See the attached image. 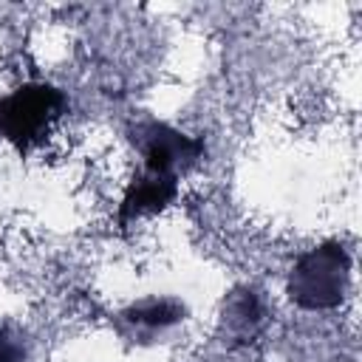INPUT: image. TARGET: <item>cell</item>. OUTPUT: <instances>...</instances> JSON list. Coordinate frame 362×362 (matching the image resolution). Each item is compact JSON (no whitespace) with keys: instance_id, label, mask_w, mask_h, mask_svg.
I'll return each instance as SVG.
<instances>
[{"instance_id":"6","label":"cell","mask_w":362,"mask_h":362,"mask_svg":"<svg viewBox=\"0 0 362 362\" xmlns=\"http://www.w3.org/2000/svg\"><path fill=\"white\" fill-rule=\"evenodd\" d=\"M266 322V311L257 300L255 291L249 288H238L232 291V297L223 303V317H221V328L238 339V342H252L257 337V331Z\"/></svg>"},{"instance_id":"5","label":"cell","mask_w":362,"mask_h":362,"mask_svg":"<svg viewBox=\"0 0 362 362\" xmlns=\"http://www.w3.org/2000/svg\"><path fill=\"white\" fill-rule=\"evenodd\" d=\"M184 305L175 300H141L119 311V328L127 337H153L184 320Z\"/></svg>"},{"instance_id":"3","label":"cell","mask_w":362,"mask_h":362,"mask_svg":"<svg viewBox=\"0 0 362 362\" xmlns=\"http://www.w3.org/2000/svg\"><path fill=\"white\" fill-rule=\"evenodd\" d=\"M130 141L141 153V161H144L141 170L173 175V178L192 170L206 156V144L201 139L187 136L164 122H156V119L136 122L130 127Z\"/></svg>"},{"instance_id":"2","label":"cell","mask_w":362,"mask_h":362,"mask_svg":"<svg viewBox=\"0 0 362 362\" xmlns=\"http://www.w3.org/2000/svg\"><path fill=\"white\" fill-rule=\"evenodd\" d=\"M351 277V257L342 243H320L297 257L286 291L288 300L308 311L337 308L345 300Z\"/></svg>"},{"instance_id":"7","label":"cell","mask_w":362,"mask_h":362,"mask_svg":"<svg viewBox=\"0 0 362 362\" xmlns=\"http://www.w3.org/2000/svg\"><path fill=\"white\" fill-rule=\"evenodd\" d=\"M0 362H25V339L11 322H0Z\"/></svg>"},{"instance_id":"4","label":"cell","mask_w":362,"mask_h":362,"mask_svg":"<svg viewBox=\"0 0 362 362\" xmlns=\"http://www.w3.org/2000/svg\"><path fill=\"white\" fill-rule=\"evenodd\" d=\"M175 195H178V178L141 170V173L130 181V187L124 189V198H122V204H119L116 218H119L122 226H127V223L136 221V218L161 212L164 206L173 204Z\"/></svg>"},{"instance_id":"1","label":"cell","mask_w":362,"mask_h":362,"mask_svg":"<svg viewBox=\"0 0 362 362\" xmlns=\"http://www.w3.org/2000/svg\"><path fill=\"white\" fill-rule=\"evenodd\" d=\"M68 110V96L48 82H25L0 96V139L20 153L34 150Z\"/></svg>"}]
</instances>
